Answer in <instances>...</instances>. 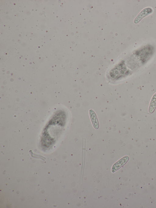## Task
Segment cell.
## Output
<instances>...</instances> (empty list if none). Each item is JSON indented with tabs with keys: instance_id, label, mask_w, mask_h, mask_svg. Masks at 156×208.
Here are the masks:
<instances>
[{
	"instance_id": "obj_1",
	"label": "cell",
	"mask_w": 156,
	"mask_h": 208,
	"mask_svg": "<svg viewBox=\"0 0 156 208\" xmlns=\"http://www.w3.org/2000/svg\"><path fill=\"white\" fill-rule=\"evenodd\" d=\"M153 10L150 8H147L143 9L134 20V23H137L144 17L151 13Z\"/></svg>"
},
{
	"instance_id": "obj_2",
	"label": "cell",
	"mask_w": 156,
	"mask_h": 208,
	"mask_svg": "<svg viewBox=\"0 0 156 208\" xmlns=\"http://www.w3.org/2000/svg\"><path fill=\"white\" fill-rule=\"evenodd\" d=\"M129 159L128 156H125L115 163L113 166L112 171V172H115L121 167L125 164L128 161Z\"/></svg>"
},
{
	"instance_id": "obj_3",
	"label": "cell",
	"mask_w": 156,
	"mask_h": 208,
	"mask_svg": "<svg viewBox=\"0 0 156 208\" xmlns=\"http://www.w3.org/2000/svg\"><path fill=\"white\" fill-rule=\"evenodd\" d=\"M89 114L93 127L96 129H98L99 124L95 113L93 110L90 109L89 110Z\"/></svg>"
},
{
	"instance_id": "obj_4",
	"label": "cell",
	"mask_w": 156,
	"mask_h": 208,
	"mask_svg": "<svg viewBox=\"0 0 156 208\" xmlns=\"http://www.w3.org/2000/svg\"><path fill=\"white\" fill-rule=\"evenodd\" d=\"M156 107V93L153 96L151 100L149 109V112L152 113Z\"/></svg>"
}]
</instances>
